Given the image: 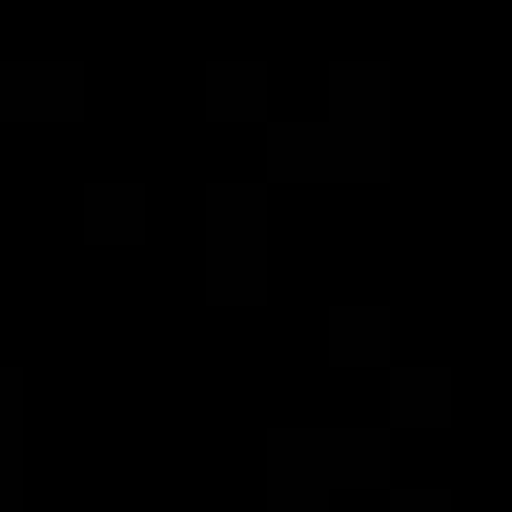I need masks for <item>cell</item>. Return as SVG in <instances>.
<instances>
[]
</instances>
